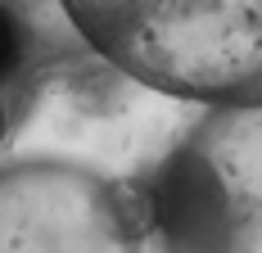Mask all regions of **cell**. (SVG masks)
<instances>
[{
  "label": "cell",
  "mask_w": 262,
  "mask_h": 253,
  "mask_svg": "<svg viewBox=\"0 0 262 253\" xmlns=\"http://www.w3.org/2000/svg\"><path fill=\"white\" fill-rule=\"evenodd\" d=\"M127 81L194 104H262V0H54Z\"/></svg>",
  "instance_id": "6da1fadb"
},
{
  "label": "cell",
  "mask_w": 262,
  "mask_h": 253,
  "mask_svg": "<svg viewBox=\"0 0 262 253\" xmlns=\"http://www.w3.org/2000/svg\"><path fill=\"white\" fill-rule=\"evenodd\" d=\"M145 203L163 253H262V104H204Z\"/></svg>",
  "instance_id": "7a4b0ae2"
},
{
  "label": "cell",
  "mask_w": 262,
  "mask_h": 253,
  "mask_svg": "<svg viewBox=\"0 0 262 253\" xmlns=\"http://www.w3.org/2000/svg\"><path fill=\"white\" fill-rule=\"evenodd\" d=\"M145 185L81 158H14L0 167V253H149Z\"/></svg>",
  "instance_id": "3957f363"
},
{
  "label": "cell",
  "mask_w": 262,
  "mask_h": 253,
  "mask_svg": "<svg viewBox=\"0 0 262 253\" xmlns=\"http://www.w3.org/2000/svg\"><path fill=\"white\" fill-rule=\"evenodd\" d=\"M32 54H36V41H32V23L23 14L0 0V91H18L27 81V68H32Z\"/></svg>",
  "instance_id": "277c9868"
},
{
  "label": "cell",
  "mask_w": 262,
  "mask_h": 253,
  "mask_svg": "<svg viewBox=\"0 0 262 253\" xmlns=\"http://www.w3.org/2000/svg\"><path fill=\"white\" fill-rule=\"evenodd\" d=\"M9 122H14V104L0 91V150H5V140H9Z\"/></svg>",
  "instance_id": "5b68a950"
}]
</instances>
